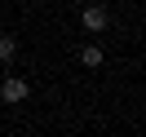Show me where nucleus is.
<instances>
[{
	"instance_id": "1",
	"label": "nucleus",
	"mask_w": 146,
	"mask_h": 137,
	"mask_svg": "<svg viewBox=\"0 0 146 137\" xmlns=\"http://www.w3.org/2000/svg\"><path fill=\"white\" fill-rule=\"evenodd\" d=\"M80 22H84V31H106V22H111V13H106V5H84V13H80Z\"/></svg>"
},
{
	"instance_id": "2",
	"label": "nucleus",
	"mask_w": 146,
	"mask_h": 137,
	"mask_svg": "<svg viewBox=\"0 0 146 137\" xmlns=\"http://www.w3.org/2000/svg\"><path fill=\"white\" fill-rule=\"evenodd\" d=\"M27 80H18V75H9V80H5V84H0V97H5V102H9V106H18V102H27Z\"/></svg>"
},
{
	"instance_id": "3",
	"label": "nucleus",
	"mask_w": 146,
	"mask_h": 137,
	"mask_svg": "<svg viewBox=\"0 0 146 137\" xmlns=\"http://www.w3.org/2000/svg\"><path fill=\"white\" fill-rule=\"evenodd\" d=\"M80 62H84V66H102V49H98V44H84V49H80Z\"/></svg>"
},
{
	"instance_id": "4",
	"label": "nucleus",
	"mask_w": 146,
	"mask_h": 137,
	"mask_svg": "<svg viewBox=\"0 0 146 137\" xmlns=\"http://www.w3.org/2000/svg\"><path fill=\"white\" fill-rule=\"evenodd\" d=\"M13 53H18V40H13V36H0V62H9Z\"/></svg>"
}]
</instances>
